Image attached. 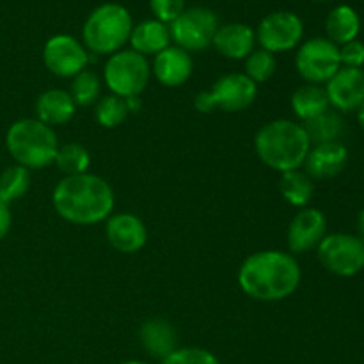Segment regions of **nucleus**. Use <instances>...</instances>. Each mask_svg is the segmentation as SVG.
Returning a JSON list of instances; mask_svg holds the SVG:
<instances>
[{
	"instance_id": "1",
	"label": "nucleus",
	"mask_w": 364,
	"mask_h": 364,
	"mask_svg": "<svg viewBox=\"0 0 364 364\" xmlns=\"http://www.w3.org/2000/svg\"><path fill=\"white\" fill-rule=\"evenodd\" d=\"M297 259L283 251H259L244 259L238 269L242 291L259 302H277L290 297L301 284Z\"/></svg>"
},
{
	"instance_id": "2",
	"label": "nucleus",
	"mask_w": 364,
	"mask_h": 364,
	"mask_svg": "<svg viewBox=\"0 0 364 364\" xmlns=\"http://www.w3.org/2000/svg\"><path fill=\"white\" fill-rule=\"evenodd\" d=\"M52 205L68 223L92 226L109 219L116 198L112 187L103 178L84 173L64 176L53 188Z\"/></svg>"
},
{
	"instance_id": "3",
	"label": "nucleus",
	"mask_w": 364,
	"mask_h": 364,
	"mask_svg": "<svg viewBox=\"0 0 364 364\" xmlns=\"http://www.w3.org/2000/svg\"><path fill=\"white\" fill-rule=\"evenodd\" d=\"M258 159L277 173L297 171L311 149L304 127L290 119H276L263 124L255 137Z\"/></svg>"
},
{
	"instance_id": "4",
	"label": "nucleus",
	"mask_w": 364,
	"mask_h": 364,
	"mask_svg": "<svg viewBox=\"0 0 364 364\" xmlns=\"http://www.w3.org/2000/svg\"><path fill=\"white\" fill-rule=\"evenodd\" d=\"M6 148L18 166L28 171L43 169L55 160L59 141L52 127L34 117H25L9 127Z\"/></svg>"
},
{
	"instance_id": "5",
	"label": "nucleus",
	"mask_w": 364,
	"mask_h": 364,
	"mask_svg": "<svg viewBox=\"0 0 364 364\" xmlns=\"http://www.w3.org/2000/svg\"><path fill=\"white\" fill-rule=\"evenodd\" d=\"M134 20L130 11L116 2L96 7L82 27L84 46L92 55H112L130 41Z\"/></svg>"
},
{
	"instance_id": "6",
	"label": "nucleus",
	"mask_w": 364,
	"mask_h": 364,
	"mask_svg": "<svg viewBox=\"0 0 364 364\" xmlns=\"http://www.w3.org/2000/svg\"><path fill=\"white\" fill-rule=\"evenodd\" d=\"M258 85L244 73L223 75L210 91H201L194 98V107L203 114L220 109L224 112H242L255 103Z\"/></svg>"
},
{
	"instance_id": "7",
	"label": "nucleus",
	"mask_w": 364,
	"mask_h": 364,
	"mask_svg": "<svg viewBox=\"0 0 364 364\" xmlns=\"http://www.w3.org/2000/svg\"><path fill=\"white\" fill-rule=\"evenodd\" d=\"M151 77L148 59L134 50H119L112 53L103 68V80L110 92L119 98L141 96Z\"/></svg>"
},
{
	"instance_id": "8",
	"label": "nucleus",
	"mask_w": 364,
	"mask_h": 364,
	"mask_svg": "<svg viewBox=\"0 0 364 364\" xmlns=\"http://www.w3.org/2000/svg\"><path fill=\"white\" fill-rule=\"evenodd\" d=\"M219 18L208 7H191L169 23L171 39L185 52H201L213 43Z\"/></svg>"
},
{
	"instance_id": "9",
	"label": "nucleus",
	"mask_w": 364,
	"mask_h": 364,
	"mask_svg": "<svg viewBox=\"0 0 364 364\" xmlns=\"http://www.w3.org/2000/svg\"><path fill=\"white\" fill-rule=\"evenodd\" d=\"M323 269L341 277H352L364 269V242L355 235H326L316 247Z\"/></svg>"
},
{
	"instance_id": "10",
	"label": "nucleus",
	"mask_w": 364,
	"mask_h": 364,
	"mask_svg": "<svg viewBox=\"0 0 364 364\" xmlns=\"http://www.w3.org/2000/svg\"><path fill=\"white\" fill-rule=\"evenodd\" d=\"M295 68L308 84H327L341 68L340 46L327 38L309 39L299 48Z\"/></svg>"
},
{
	"instance_id": "11",
	"label": "nucleus",
	"mask_w": 364,
	"mask_h": 364,
	"mask_svg": "<svg viewBox=\"0 0 364 364\" xmlns=\"http://www.w3.org/2000/svg\"><path fill=\"white\" fill-rule=\"evenodd\" d=\"M255 34L262 50L270 53L290 52L301 43L304 36V25L301 18L291 11H274L259 21Z\"/></svg>"
},
{
	"instance_id": "12",
	"label": "nucleus",
	"mask_w": 364,
	"mask_h": 364,
	"mask_svg": "<svg viewBox=\"0 0 364 364\" xmlns=\"http://www.w3.org/2000/svg\"><path fill=\"white\" fill-rule=\"evenodd\" d=\"M43 63L55 77L71 78L85 70L89 64V52L73 36L57 34L45 43Z\"/></svg>"
},
{
	"instance_id": "13",
	"label": "nucleus",
	"mask_w": 364,
	"mask_h": 364,
	"mask_svg": "<svg viewBox=\"0 0 364 364\" xmlns=\"http://www.w3.org/2000/svg\"><path fill=\"white\" fill-rule=\"evenodd\" d=\"M329 105L340 112L358 110L364 102V71L361 68H343L326 84Z\"/></svg>"
},
{
	"instance_id": "14",
	"label": "nucleus",
	"mask_w": 364,
	"mask_h": 364,
	"mask_svg": "<svg viewBox=\"0 0 364 364\" xmlns=\"http://www.w3.org/2000/svg\"><path fill=\"white\" fill-rule=\"evenodd\" d=\"M327 231V219L318 208H302L288 226V247L294 255L318 247Z\"/></svg>"
},
{
	"instance_id": "15",
	"label": "nucleus",
	"mask_w": 364,
	"mask_h": 364,
	"mask_svg": "<svg viewBox=\"0 0 364 364\" xmlns=\"http://www.w3.org/2000/svg\"><path fill=\"white\" fill-rule=\"evenodd\" d=\"M105 235L116 251L134 255L148 242V230L144 223L134 213H114L105 223Z\"/></svg>"
},
{
	"instance_id": "16",
	"label": "nucleus",
	"mask_w": 364,
	"mask_h": 364,
	"mask_svg": "<svg viewBox=\"0 0 364 364\" xmlns=\"http://www.w3.org/2000/svg\"><path fill=\"white\" fill-rule=\"evenodd\" d=\"M347 162L348 149L340 141L315 144L304 160L306 174L315 180H329L338 176L347 167Z\"/></svg>"
},
{
	"instance_id": "17",
	"label": "nucleus",
	"mask_w": 364,
	"mask_h": 364,
	"mask_svg": "<svg viewBox=\"0 0 364 364\" xmlns=\"http://www.w3.org/2000/svg\"><path fill=\"white\" fill-rule=\"evenodd\" d=\"M194 63L191 53L180 46H167L153 60V75L166 87H178L191 78Z\"/></svg>"
},
{
	"instance_id": "18",
	"label": "nucleus",
	"mask_w": 364,
	"mask_h": 364,
	"mask_svg": "<svg viewBox=\"0 0 364 364\" xmlns=\"http://www.w3.org/2000/svg\"><path fill=\"white\" fill-rule=\"evenodd\" d=\"M212 45L226 59H247L255 52L256 34L249 25L233 21V23L219 25Z\"/></svg>"
},
{
	"instance_id": "19",
	"label": "nucleus",
	"mask_w": 364,
	"mask_h": 364,
	"mask_svg": "<svg viewBox=\"0 0 364 364\" xmlns=\"http://www.w3.org/2000/svg\"><path fill=\"white\" fill-rule=\"evenodd\" d=\"M77 112L73 98L64 89H48L41 92L36 100V119L48 127H57L71 121V117Z\"/></svg>"
},
{
	"instance_id": "20",
	"label": "nucleus",
	"mask_w": 364,
	"mask_h": 364,
	"mask_svg": "<svg viewBox=\"0 0 364 364\" xmlns=\"http://www.w3.org/2000/svg\"><path fill=\"white\" fill-rule=\"evenodd\" d=\"M132 50L141 55H156L167 46H171L169 25L159 20H144L139 25H134L130 34Z\"/></svg>"
},
{
	"instance_id": "21",
	"label": "nucleus",
	"mask_w": 364,
	"mask_h": 364,
	"mask_svg": "<svg viewBox=\"0 0 364 364\" xmlns=\"http://www.w3.org/2000/svg\"><path fill=\"white\" fill-rule=\"evenodd\" d=\"M139 338L148 352L153 358L164 359L176 350V331L167 320L164 318H149L146 320L139 331Z\"/></svg>"
},
{
	"instance_id": "22",
	"label": "nucleus",
	"mask_w": 364,
	"mask_h": 364,
	"mask_svg": "<svg viewBox=\"0 0 364 364\" xmlns=\"http://www.w3.org/2000/svg\"><path fill=\"white\" fill-rule=\"evenodd\" d=\"M359 31H361V18L358 11L350 6H338L327 14L326 18V32L327 39L334 45H345L354 39H358Z\"/></svg>"
},
{
	"instance_id": "23",
	"label": "nucleus",
	"mask_w": 364,
	"mask_h": 364,
	"mask_svg": "<svg viewBox=\"0 0 364 364\" xmlns=\"http://www.w3.org/2000/svg\"><path fill=\"white\" fill-rule=\"evenodd\" d=\"M329 98L326 89L315 84L301 85L291 95V110L301 121H311L329 110Z\"/></svg>"
},
{
	"instance_id": "24",
	"label": "nucleus",
	"mask_w": 364,
	"mask_h": 364,
	"mask_svg": "<svg viewBox=\"0 0 364 364\" xmlns=\"http://www.w3.org/2000/svg\"><path fill=\"white\" fill-rule=\"evenodd\" d=\"M279 191L281 196H283V198L287 199V203H290L291 206L306 208V206L309 205V201H311L315 187H313L311 178L297 169L281 174Z\"/></svg>"
},
{
	"instance_id": "25",
	"label": "nucleus",
	"mask_w": 364,
	"mask_h": 364,
	"mask_svg": "<svg viewBox=\"0 0 364 364\" xmlns=\"http://www.w3.org/2000/svg\"><path fill=\"white\" fill-rule=\"evenodd\" d=\"M302 127H304L311 144L336 142L343 134V119L334 110H326L323 114L316 116L315 119L306 121Z\"/></svg>"
},
{
	"instance_id": "26",
	"label": "nucleus",
	"mask_w": 364,
	"mask_h": 364,
	"mask_svg": "<svg viewBox=\"0 0 364 364\" xmlns=\"http://www.w3.org/2000/svg\"><path fill=\"white\" fill-rule=\"evenodd\" d=\"M31 187V173L21 166H11L0 174V203L9 206Z\"/></svg>"
},
{
	"instance_id": "27",
	"label": "nucleus",
	"mask_w": 364,
	"mask_h": 364,
	"mask_svg": "<svg viewBox=\"0 0 364 364\" xmlns=\"http://www.w3.org/2000/svg\"><path fill=\"white\" fill-rule=\"evenodd\" d=\"M53 162L60 173H64L66 176H75V174L87 173L89 166H91V155L78 142H70L57 149Z\"/></svg>"
},
{
	"instance_id": "28",
	"label": "nucleus",
	"mask_w": 364,
	"mask_h": 364,
	"mask_svg": "<svg viewBox=\"0 0 364 364\" xmlns=\"http://www.w3.org/2000/svg\"><path fill=\"white\" fill-rule=\"evenodd\" d=\"M100 77L92 71H80L71 82L70 95L77 107H89L96 102L100 95Z\"/></svg>"
},
{
	"instance_id": "29",
	"label": "nucleus",
	"mask_w": 364,
	"mask_h": 364,
	"mask_svg": "<svg viewBox=\"0 0 364 364\" xmlns=\"http://www.w3.org/2000/svg\"><path fill=\"white\" fill-rule=\"evenodd\" d=\"M127 102L124 98H119L116 95L103 96L98 103H96V121L105 128H116L127 119L128 116Z\"/></svg>"
},
{
	"instance_id": "30",
	"label": "nucleus",
	"mask_w": 364,
	"mask_h": 364,
	"mask_svg": "<svg viewBox=\"0 0 364 364\" xmlns=\"http://www.w3.org/2000/svg\"><path fill=\"white\" fill-rule=\"evenodd\" d=\"M277 70L276 55L267 50H255L245 59V77L251 78L256 85L270 80Z\"/></svg>"
},
{
	"instance_id": "31",
	"label": "nucleus",
	"mask_w": 364,
	"mask_h": 364,
	"mask_svg": "<svg viewBox=\"0 0 364 364\" xmlns=\"http://www.w3.org/2000/svg\"><path fill=\"white\" fill-rule=\"evenodd\" d=\"M160 364H220L219 359L210 350L198 347H183L171 352Z\"/></svg>"
},
{
	"instance_id": "32",
	"label": "nucleus",
	"mask_w": 364,
	"mask_h": 364,
	"mask_svg": "<svg viewBox=\"0 0 364 364\" xmlns=\"http://www.w3.org/2000/svg\"><path fill=\"white\" fill-rule=\"evenodd\" d=\"M155 20L169 25L185 11V0H149Z\"/></svg>"
},
{
	"instance_id": "33",
	"label": "nucleus",
	"mask_w": 364,
	"mask_h": 364,
	"mask_svg": "<svg viewBox=\"0 0 364 364\" xmlns=\"http://www.w3.org/2000/svg\"><path fill=\"white\" fill-rule=\"evenodd\" d=\"M340 60L343 68H363L364 64V43L354 41L340 46Z\"/></svg>"
},
{
	"instance_id": "34",
	"label": "nucleus",
	"mask_w": 364,
	"mask_h": 364,
	"mask_svg": "<svg viewBox=\"0 0 364 364\" xmlns=\"http://www.w3.org/2000/svg\"><path fill=\"white\" fill-rule=\"evenodd\" d=\"M11 223H13V217H11L9 206L0 203V240L6 238V235L9 233Z\"/></svg>"
},
{
	"instance_id": "35",
	"label": "nucleus",
	"mask_w": 364,
	"mask_h": 364,
	"mask_svg": "<svg viewBox=\"0 0 364 364\" xmlns=\"http://www.w3.org/2000/svg\"><path fill=\"white\" fill-rule=\"evenodd\" d=\"M124 102H127V109L128 112H139V109H141V98L139 96H132V98H124Z\"/></svg>"
},
{
	"instance_id": "36",
	"label": "nucleus",
	"mask_w": 364,
	"mask_h": 364,
	"mask_svg": "<svg viewBox=\"0 0 364 364\" xmlns=\"http://www.w3.org/2000/svg\"><path fill=\"white\" fill-rule=\"evenodd\" d=\"M358 233H359L358 237L364 242V210L359 212V217H358Z\"/></svg>"
},
{
	"instance_id": "37",
	"label": "nucleus",
	"mask_w": 364,
	"mask_h": 364,
	"mask_svg": "<svg viewBox=\"0 0 364 364\" xmlns=\"http://www.w3.org/2000/svg\"><path fill=\"white\" fill-rule=\"evenodd\" d=\"M358 119H359V124H361V128L364 132V102H363V105L358 109Z\"/></svg>"
},
{
	"instance_id": "38",
	"label": "nucleus",
	"mask_w": 364,
	"mask_h": 364,
	"mask_svg": "<svg viewBox=\"0 0 364 364\" xmlns=\"http://www.w3.org/2000/svg\"><path fill=\"white\" fill-rule=\"evenodd\" d=\"M121 364H149V363H144V361H124Z\"/></svg>"
},
{
	"instance_id": "39",
	"label": "nucleus",
	"mask_w": 364,
	"mask_h": 364,
	"mask_svg": "<svg viewBox=\"0 0 364 364\" xmlns=\"http://www.w3.org/2000/svg\"><path fill=\"white\" fill-rule=\"evenodd\" d=\"M316 2H327V0H316Z\"/></svg>"
},
{
	"instance_id": "40",
	"label": "nucleus",
	"mask_w": 364,
	"mask_h": 364,
	"mask_svg": "<svg viewBox=\"0 0 364 364\" xmlns=\"http://www.w3.org/2000/svg\"><path fill=\"white\" fill-rule=\"evenodd\" d=\"M233 2H235V0H233Z\"/></svg>"
}]
</instances>
